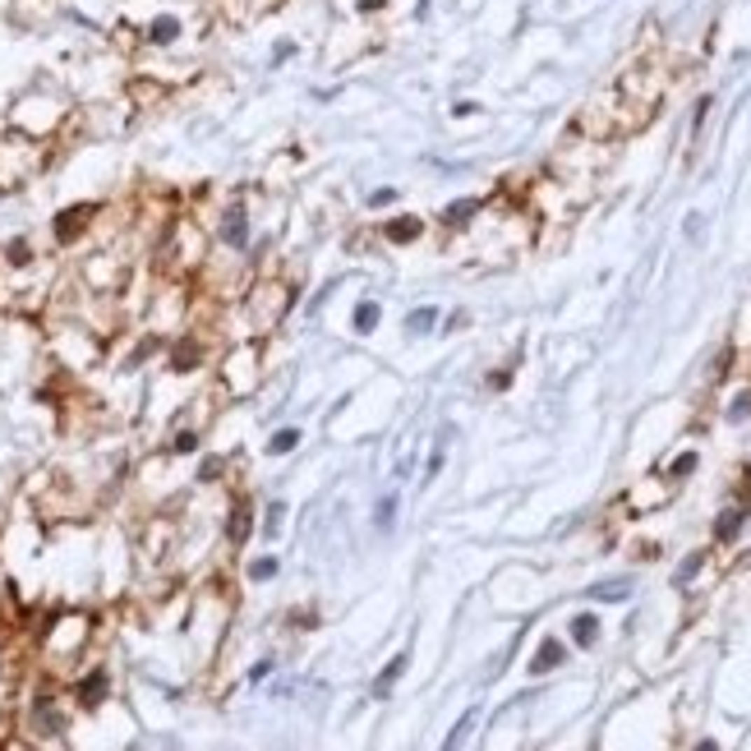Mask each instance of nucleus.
Here are the masks:
<instances>
[{
	"instance_id": "1",
	"label": "nucleus",
	"mask_w": 751,
	"mask_h": 751,
	"mask_svg": "<svg viewBox=\"0 0 751 751\" xmlns=\"http://www.w3.org/2000/svg\"><path fill=\"white\" fill-rule=\"evenodd\" d=\"M563 664V641H544L540 650H535L531 659V673H549V668H558Z\"/></svg>"
},
{
	"instance_id": "2",
	"label": "nucleus",
	"mask_w": 751,
	"mask_h": 751,
	"mask_svg": "<svg viewBox=\"0 0 751 751\" xmlns=\"http://www.w3.org/2000/svg\"><path fill=\"white\" fill-rule=\"evenodd\" d=\"M572 641L576 645H595L599 641V618L595 613H576L572 618Z\"/></svg>"
},
{
	"instance_id": "3",
	"label": "nucleus",
	"mask_w": 751,
	"mask_h": 751,
	"mask_svg": "<svg viewBox=\"0 0 751 751\" xmlns=\"http://www.w3.org/2000/svg\"><path fill=\"white\" fill-rule=\"evenodd\" d=\"M244 235H249V221H244V212H240V208H235V212H226V221H221V240L240 249V244H244Z\"/></svg>"
},
{
	"instance_id": "4",
	"label": "nucleus",
	"mask_w": 751,
	"mask_h": 751,
	"mask_svg": "<svg viewBox=\"0 0 751 751\" xmlns=\"http://www.w3.org/2000/svg\"><path fill=\"white\" fill-rule=\"evenodd\" d=\"M590 599H604V604L631 599V581H599V586H590Z\"/></svg>"
},
{
	"instance_id": "5",
	"label": "nucleus",
	"mask_w": 751,
	"mask_h": 751,
	"mask_svg": "<svg viewBox=\"0 0 751 751\" xmlns=\"http://www.w3.org/2000/svg\"><path fill=\"white\" fill-rule=\"evenodd\" d=\"M401 673H406V654H397V659H392V664H387V668H383V673H378V682H374V696L383 701L387 692H392V682H397Z\"/></svg>"
},
{
	"instance_id": "6",
	"label": "nucleus",
	"mask_w": 751,
	"mask_h": 751,
	"mask_svg": "<svg viewBox=\"0 0 751 751\" xmlns=\"http://www.w3.org/2000/svg\"><path fill=\"white\" fill-rule=\"evenodd\" d=\"M742 521H747V512H742V507H729L724 517L715 521V535H719V540H733V535L742 531Z\"/></svg>"
},
{
	"instance_id": "7",
	"label": "nucleus",
	"mask_w": 751,
	"mask_h": 751,
	"mask_svg": "<svg viewBox=\"0 0 751 751\" xmlns=\"http://www.w3.org/2000/svg\"><path fill=\"white\" fill-rule=\"evenodd\" d=\"M433 323H438V309H415V314L406 318V328H410V337H424Z\"/></svg>"
},
{
	"instance_id": "8",
	"label": "nucleus",
	"mask_w": 751,
	"mask_h": 751,
	"mask_svg": "<svg viewBox=\"0 0 751 751\" xmlns=\"http://www.w3.org/2000/svg\"><path fill=\"white\" fill-rule=\"evenodd\" d=\"M475 724H479V710H465V719L456 724L452 733H447V747H461V742L470 738V729H475Z\"/></svg>"
},
{
	"instance_id": "9",
	"label": "nucleus",
	"mask_w": 751,
	"mask_h": 751,
	"mask_svg": "<svg viewBox=\"0 0 751 751\" xmlns=\"http://www.w3.org/2000/svg\"><path fill=\"white\" fill-rule=\"evenodd\" d=\"M701 563H706V553H692V558H682V563H678V572H673V586H687V581L701 572Z\"/></svg>"
},
{
	"instance_id": "10",
	"label": "nucleus",
	"mask_w": 751,
	"mask_h": 751,
	"mask_svg": "<svg viewBox=\"0 0 751 751\" xmlns=\"http://www.w3.org/2000/svg\"><path fill=\"white\" fill-rule=\"evenodd\" d=\"M374 323H378V304L365 300V304L355 309V332H374Z\"/></svg>"
},
{
	"instance_id": "11",
	"label": "nucleus",
	"mask_w": 751,
	"mask_h": 751,
	"mask_svg": "<svg viewBox=\"0 0 751 751\" xmlns=\"http://www.w3.org/2000/svg\"><path fill=\"white\" fill-rule=\"evenodd\" d=\"M295 442H300V433H295V429H281V433H272V442H267V452H272V456H281V452H290Z\"/></svg>"
},
{
	"instance_id": "12",
	"label": "nucleus",
	"mask_w": 751,
	"mask_h": 751,
	"mask_svg": "<svg viewBox=\"0 0 751 751\" xmlns=\"http://www.w3.org/2000/svg\"><path fill=\"white\" fill-rule=\"evenodd\" d=\"M176 33H180L176 19H157L153 23V42H176Z\"/></svg>"
},
{
	"instance_id": "13",
	"label": "nucleus",
	"mask_w": 751,
	"mask_h": 751,
	"mask_svg": "<svg viewBox=\"0 0 751 751\" xmlns=\"http://www.w3.org/2000/svg\"><path fill=\"white\" fill-rule=\"evenodd\" d=\"M387 235H392V240H415V235H420V221H415V217L397 221V226H387Z\"/></svg>"
},
{
	"instance_id": "14",
	"label": "nucleus",
	"mask_w": 751,
	"mask_h": 751,
	"mask_svg": "<svg viewBox=\"0 0 751 751\" xmlns=\"http://www.w3.org/2000/svg\"><path fill=\"white\" fill-rule=\"evenodd\" d=\"M470 212H479V199H465V203H452L447 208V221H465Z\"/></svg>"
},
{
	"instance_id": "15",
	"label": "nucleus",
	"mask_w": 751,
	"mask_h": 751,
	"mask_svg": "<svg viewBox=\"0 0 751 751\" xmlns=\"http://www.w3.org/2000/svg\"><path fill=\"white\" fill-rule=\"evenodd\" d=\"M392 517H397V498H383V503H378V531H387Z\"/></svg>"
},
{
	"instance_id": "16",
	"label": "nucleus",
	"mask_w": 751,
	"mask_h": 751,
	"mask_svg": "<svg viewBox=\"0 0 751 751\" xmlns=\"http://www.w3.org/2000/svg\"><path fill=\"white\" fill-rule=\"evenodd\" d=\"M101 692H106V673H92L83 687V701H101Z\"/></svg>"
},
{
	"instance_id": "17",
	"label": "nucleus",
	"mask_w": 751,
	"mask_h": 751,
	"mask_svg": "<svg viewBox=\"0 0 751 751\" xmlns=\"http://www.w3.org/2000/svg\"><path fill=\"white\" fill-rule=\"evenodd\" d=\"M249 576H254V581H267V576H276V558H258V563L249 567Z\"/></svg>"
},
{
	"instance_id": "18",
	"label": "nucleus",
	"mask_w": 751,
	"mask_h": 751,
	"mask_svg": "<svg viewBox=\"0 0 751 751\" xmlns=\"http://www.w3.org/2000/svg\"><path fill=\"white\" fill-rule=\"evenodd\" d=\"M687 470H696V452H682V456L673 461V475H678V479H682Z\"/></svg>"
},
{
	"instance_id": "19",
	"label": "nucleus",
	"mask_w": 751,
	"mask_h": 751,
	"mask_svg": "<svg viewBox=\"0 0 751 751\" xmlns=\"http://www.w3.org/2000/svg\"><path fill=\"white\" fill-rule=\"evenodd\" d=\"M747 415H751V397H738L729 406V420H747Z\"/></svg>"
},
{
	"instance_id": "20",
	"label": "nucleus",
	"mask_w": 751,
	"mask_h": 751,
	"mask_svg": "<svg viewBox=\"0 0 751 751\" xmlns=\"http://www.w3.org/2000/svg\"><path fill=\"white\" fill-rule=\"evenodd\" d=\"M369 203H374V208H383V203H392V189H374V194H369Z\"/></svg>"
}]
</instances>
